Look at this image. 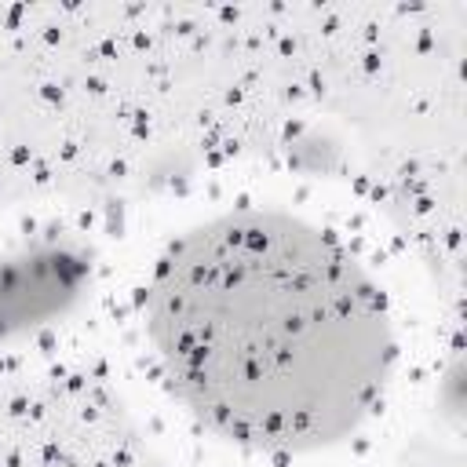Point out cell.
Returning a JSON list of instances; mask_svg holds the SVG:
<instances>
[{
	"label": "cell",
	"instance_id": "obj_1",
	"mask_svg": "<svg viewBox=\"0 0 467 467\" xmlns=\"http://www.w3.org/2000/svg\"><path fill=\"white\" fill-rule=\"evenodd\" d=\"M146 328L171 390L212 431L266 452H314L358 431L394 361L361 263L263 208L215 215L161 255Z\"/></svg>",
	"mask_w": 467,
	"mask_h": 467
}]
</instances>
